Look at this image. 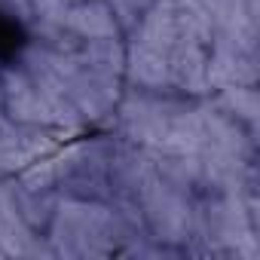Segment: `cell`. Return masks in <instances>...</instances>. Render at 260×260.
<instances>
[{"label":"cell","mask_w":260,"mask_h":260,"mask_svg":"<svg viewBox=\"0 0 260 260\" xmlns=\"http://www.w3.org/2000/svg\"><path fill=\"white\" fill-rule=\"evenodd\" d=\"M64 28L74 31L77 37L86 40H98V37H116V16L107 4L92 0V4H80V7H68L64 16Z\"/></svg>","instance_id":"cell-8"},{"label":"cell","mask_w":260,"mask_h":260,"mask_svg":"<svg viewBox=\"0 0 260 260\" xmlns=\"http://www.w3.org/2000/svg\"><path fill=\"white\" fill-rule=\"evenodd\" d=\"M147 7H150V0H110L116 25H125V28H135L138 19L147 13Z\"/></svg>","instance_id":"cell-12"},{"label":"cell","mask_w":260,"mask_h":260,"mask_svg":"<svg viewBox=\"0 0 260 260\" xmlns=\"http://www.w3.org/2000/svg\"><path fill=\"white\" fill-rule=\"evenodd\" d=\"M125 71L132 77V83H138L141 89H162L169 86V52L147 46L141 40L132 43V49L125 52Z\"/></svg>","instance_id":"cell-7"},{"label":"cell","mask_w":260,"mask_h":260,"mask_svg":"<svg viewBox=\"0 0 260 260\" xmlns=\"http://www.w3.org/2000/svg\"><path fill=\"white\" fill-rule=\"evenodd\" d=\"M55 150V138L40 132V125H25L22 128H0V169L7 172H22L25 166L49 156Z\"/></svg>","instance_id":"cell-3"},{"label":"cell","mask_w":260,"mask_h":260,"mask_svg":"<svg viewBox=\"0 0 260 260\" xmlns=\"http://www.w3.org/2000/svg\"><path fill=\"white\" fill-rule=\"evenodd\" d=\"M223 104L233 110V116H242V119H248V122L257 116V95H254V89H248V86L223 89Z\"/></svg>","instance_id":"cell-11"},{"label":"cell","mask_w":260,"mask_h":260,"mask_svg":"<svg viewBox=\"0 0 260 260\" xmlns=\"http://www.w3.org/2000/svg\"><path fill=\"white\" fill-rule=\"evenodd\" d=\"M80 61L89 68V71H98V74H122L125 71V49L116 43V37H98V40H89Z\"/></svg>","instance_id":"cell-10"},{"label":"cell","mask_w":260,"mask_h":260,"mask_svg":"<svg viewBox=\"0 0 260 260\" xmlns=\"http://www.w3.org/2000/svg\"><path fill=\"white\" fill-rule=\"evenodd\" d=\"M0 251H10V254L31 251V230L19 214L13 193L4 187H0Z\"/></svg>","instance_id":"cell-9"},{"label":"cell","mask_w":260,"mask_h":260,"mask_svg":"<svg viewBox=\"0 0 260 260\" xmlns=\"http://www.w3.org/2000/svg\"><path fill=\"white\" fill-rule=\"evenodd\" d=\"M52 233L64 254H101L116 236V217L101 205L71 199L58 205Z\"/></svg>","instance_id":"cell-1"},{"label":"cell","mask_w":260,"mask_h":260,"mask_svg":"<svg viewBox=\"0 0 260 260\" xmlns=\"http://www.w3.org/2000/svg\"><path fill=\"white\" fill-rule=\"evenodd\" d=\"M7 107L10 113L25 122V125H52V107L46 92L25 74V71H10L4 83Z\"/></svg>","instance_id":"cell-4"},{"label":"cell","mask_w":260,"mask_h":260,"mask_svg":"<svg viewBox=\"0 0 260 260\" xmlns=\"http://www.w3.org/2000/svg\"><path fill=\"white\" fill-rule=\"evenodd\" d=\"M169 80L184 92H205L208 89V55L202 43H178L169 52Z\"/></svg>","instance_id":"cell-6"},{"label":"cell","mask_w":260,"mask_h":260,"mask_svg":"<svg viewBox=\"0 0 260 260\" xmlns=\"http://www.w3.org/2000/svg\"><path fill=\"white\" fill-rule=\"evenodd\" d=\"M141 202H144L147 220H150V226L156 230L159 239L178 242V239H187V236H190L193 211H190L187 196L181 193V187L166 184L162 178L153 175V178L141 187Z\"/></svg>","instance_id":"cell-2"},{"label":"cell","mask_w":260,"mask_h":260,"mask_svg":"<svg viewBox=\"0 0 260 260\" xmlns=\"http://www.w3.org/2000/svg\"><path fill=\"white\" fill-rule=\"evenodd\" d=\"M254 83V58L248 46H239L230 37L217 40L214 55L208 58V86L233 89V86H251Z\"/></svg>","instance_id":"cell-5"},{"label":"cell","mask_w":260,"mask_h":260,"mask_svg":"<svg viewBox=\"0 0 260 260\" xmlns=\"http://www.w3.org/2000/svg\"><path fill=\"white\" fill-rule=\"evenodd\" d=\"M64 4H68V7H71V0H64Z\"/></svg>","instance_id":"cell-13"}]
</instances>
